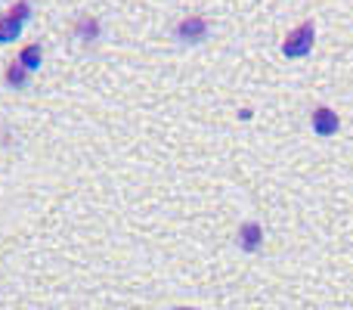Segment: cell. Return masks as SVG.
<instances>
[{
    "instance_id": "6da1fadb",
    "label": "cell",
    "mask_w": 353,
    "mask_h": 310,
    "mask_svg": "<svg viewBox=\"0 0 353 310\" xmlns=\"http://www.w3.org/2000/svg\"><path fill=\"white\" fill-rule=\"evenodd\" d=\"M313 41H316V25L304 22V25H298V28H294L292 35L285 37V43H282V53H285L288 59H301V56H307L313 50Z\"/></svg>"
},
{
    "instance_id": "7a4b0ae2",
    "label": "cell",
    "mask_w": 353,
    "mask_h": 310,
    "mask_svg": "<svg viewBox=\"0 0 353 310\" xmlns=\"http://www.w3.org/2000/svg\"><path fill=\"white\" fill-rule=\"evenodd\" d=\"M31 16V6L25 3H16V10L10 12V16H0V43H6V41H16L19 37V31H22V22Z\"/></svg>"
},
{
    "instance_id": "3957f363",
    "label": "cell",
    "mask_w": 353,
    "mask_h": 310,
    "mask_svg": "<svg viewBox=\"0 0 353 310\" xmlns=\"http://www.w3.org/2000/svg\"><path fill=\"white\" fill-rule=\"evenodd\" d=\"M338 128H341V118H338L335 109H329V106H316V109H313V130H316L319 137L338 134Z\"/></svg>"
},
{
    "instance_id": "277c9868",
    "label": "cell",
    "mask_w": 353,
    "mask_h": 310,
    "mask_svg": "<svg viewBox=\"0 0 353 310\" xmlns=\"http://www.w3.org/2000/svg\"><path fill=\"white\" fill-rule=\"evenodd\" d=\"M176 37H180L183 43H201L208 37V22L201 16L183 19V22L176 25Z\"/></svg>"
},
{
    "instance_id": "5b68a950",
    "label": "cell",
    "mask_w": 353,
    "mask_h": 310,
    "mask_svg": "<svg viewBox=\"0 0 353 310\" xmlns=\"http://www.w3.org/2000/svg\"><path fill=\"white\" fill-rule=\"evenodd\" d=\"M261 242H263V230H261V224H242V230H239V245H242L245 251H257L261 249Z\"/></svg>"
},
{
    "instance_id": "8992f818",
    "label": "cell",
    "mask_w": 353,
    "mask_h": 310,
    "mask_svg": "<svg viewBox=\"0 0 353 310\" xmlns=\"http://www.w3.org/2000/svg\"><path fill=\"white\" fill-rule=\"evenodd\" d=\"M19 66L28 68V72L41 68V47H25V50H22V56H19Z\"/></svg>"
},
{
    "instance_id": "52a82bcc",
    "label": "cell",
    "mask_w": 353,
    "mask_h": 310,
    "mask_svg": "<svg viewBox=\"0 0 353 310\" xmlns=\"http://www.w3.org/2000/svg\"><path fill=\"white\" fill-rule=\"evenodd\" d=\"M25 68L22 66H19V62H12V66L10 68H6V81H12V84H16V87H22L25 84Z\"/></svg>"
},
{
    "instance_id": "ba28073f",
    "label": "cell",
    "mask_w": 353,
    "mask_h": 310,
    "mask_svg": "<svg viewBox=\"0 0 353 310\" xmlns=\"http://www.w3.org/2000/svg\"><path fill=\"white\" fill-rule=\"evenodd\" d=\"M78 35H81V37H87V41H93V37L99 35L97 22H93V19H84V22H81V28H78Z\"/></svg>"
},
{
    "instance_id": "9c48e42d",
    "label": "cell",
    "mask_w": 353,
    "mask_h": 310,
    "mask_svg": "<svg viewBox=\"0 0 353 310\" xmlns=\"http://www.w3.org/2000/svg\"><path fill=\"white\" fill-rule=\"evenodd\" d=\"M174 310H192V307H174Z\"/></svg>"
}]
</instances>
